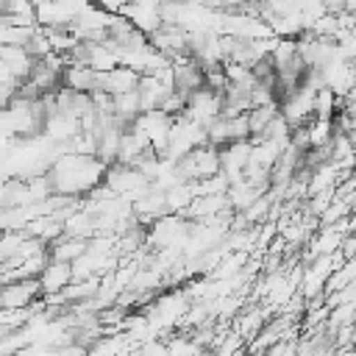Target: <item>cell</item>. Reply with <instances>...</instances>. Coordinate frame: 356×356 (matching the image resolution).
I'll use <instances>...</instances> for the list:
<instances>
[{"mask_svg": "<svg viewBox=\"0 0 356 356\" xmlns=\"http://www.w3.org/2000/svg\"><path fill=\"white\" fill-rule=\"evenodd\" d=\"M339 253H342V259H345V261L356 256V231H350V234H345V236H342Z\"/></svg>", "mask_w": 356, "mask_h": 356, "instance_id": "1", "label": "cell"}, {"mask_svg": "<svg viewBox=\"0 0 356 356\" xmlns=\"http://www.w3.org/2000/svg\"><path fill=\"white\" fill-rule=\"evenodd\" d=\"M320 3H323V11L325 14H334L337 17V14L345 11V0H320Z\"/></svg>", "mask_w": 356, "mask_h": 356, "instance_id": "2", "label": "cell"}]
</instances>
